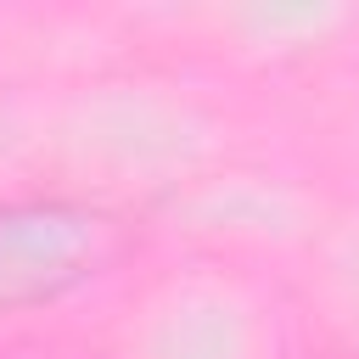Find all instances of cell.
<instances>
[{"label": "cell", "mask_w": 359, "mask_h": 359, "mask_svg": "<svg viewBox=\"0 0 359 359\" xmlns=\"http://www.w3.org/2000/svg\"><path fill=\"white\" fill-rule=\"evenodd\" d=\"M112 247V224L90 208L34 202V208H0V309L6 303H39L62 286L84 280Z\"/></svg>", "instance_id": "6da1fadb"}]
</instances>
